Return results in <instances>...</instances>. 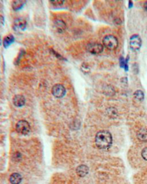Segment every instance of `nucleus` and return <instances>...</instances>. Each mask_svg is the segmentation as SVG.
<instances>
[{
    "mask_svg": "<svg viewBox=\"0 0 147 184\" xmlns=\"http://www.w3.org/2000/svg\"><path fill=\"white\" fill-rule=\"evenodd\" d=\"M144 99V94L141 90H137L134 93V100L137 102H142Z\"/></svg>",
    "mask_w": 147,
    "mask_h": 184,
    "instance_id": "nucleus-14",
    "label": "nucleus"
},
{
    "mask_svg": "<svg viewBox=\"0 0 147 184\" xmlns=\"http://www.w3.org/2000/svg\"><path fill=\"white\" fill-rule=\"evenodd\" d=\"M141 44H142V41H141V37L138 35L135 34L131 36L130 40H129V46L132 50L137 51V50L140 49Z\"/></svg>",
    "mask_w": 147,
    "mask_h": 184,
    "instance_id": "nucleus-4",
    "label": "nucleus"
},
{
    "mask_svg": "<svg viewBox=\"0 0 147 184\" xmlns=\"http://www.w3.org/2000/svg\"><path fill=\"white\" fill-rule=\"evenodd\" d=\"M51 2H52L54 5H62L63 3V1H51Z\"/></svg>",
    "mask_w": 147,
    "mask_h": 184,
    "instance_id": "nucleus-19",
    "label": "nucleus"
},
{
    "mask_svg": "<svg viewBox=\"0 0 147 184\" xmlns=\"http://www.w3.org/2000/svg\"><path fill=\"white\" fill-rule=\"evenodd\" d=\"M2 44V39H1V36H0V46H1Z\"/></svg>",
    "mask_w": 147,
    "mask_h": 184,
    "instance_id": "nucleus-22",
    "label": "nucleus"
},
{
    "mask_svg": "<svg viewBox=\"0 0 147 184\" xmlns=\"http://www.w3.org/2000/svg\"><path fill=\"white\" fill-rule=\"evenodd\" d=\"M13 102L15 106L22 107L25 105L26 100L25 97L22 96V95L18 94V95H15V96L13 97Z\"/></svg>",
    "mask_w": 147,
    "mask_h": 184,
    "instance_id": "nucleus-8",
    "label": "nucleus"
},
{
    "mask_svg": "<svg viewBox=\"0 0 147 184\" xmlns=\"http://www.w3.org/2000/svg\"><path fill=\"white\" fill-rule=\"evenodd\" d=\"M102 44L104 46H105L108 49L114 50L119 46V41L113 35H108L103 39Z\"/></svg>",
    "mask_w": 147,
    "mask_h": 184,
    "instance_id": "nucleus-2",
    "label": "nucleus"
},
{
    "mask_svg": "<svg viewBox=\"0 0 147 184\" xmlns=\"http://www.w3.org/2000/svg\"><path fill=\"white\" fill-rule=\"evenodd\" d=\"M15 130L20 134L27 135L30 132V125L27 121L20 120L15 125Z\"/></svg>",
    "mask_w": 147,
    "mask_h": 184,
    "instance_id": "nucleus-3",
    "label": "nucleus"
},
{
    "mask_svg": "<svg viewBox=\"0 0 147 184\" xmlns=\"http://www.w3.org/2000/svg\"><path fill=\"white\" fill-rule=\"evenodd\" d=\"M22 175L18 173H13L10 177V182L12 184H19L22 182Z\"/></svg>",
    "mask_w": 147,
    "mask_h": 184,
    "instance_id": "nucleus-11",
    "label": "nucleus"
},
{
    "mask_svg": "<svg viewBox=\"0 0 147 184\" xmlns=\"http://www.w3.org/2000/svg\"><path fill=\"white\" fill-rule=\"evenodd\" d=\"M120 66L122 67H124V66H125V60H124L122 57L120 58Z\"/></svg>",
    "mask_w": 147,
    "mask_h": 184,
    "instance_id": "nucleus-18",
    "label": "nucleus"
},
{
    "mask_svg": "<svg viewBox=\"0 0 147 184\" xmlns=\"http://www.w3.org/2000/svg\"><path fill=\"white\" fill-rule=\"evenodd\" d=\"M55 27L58 32H63L66 29V24L63 20L57 19L55 21Z\"/></svg>",
    "mask_w": 147,
    "mask_h": 184,
    "instance_id": "nucleus-9",
    "label": "nucleus"
},
{
    "mask_svg": "<svg viewBox=\"0 0 147 184\" xmlns=\"http://www.w3.org/2000/svg\"><path fill=\"white\" fill-rule=\"evenodd\" d=\"M143 6H144V8H145V10H146L147 11V1L146 2H145V3H144V5H143Z\"/></svg>",
    "mask_w": 147,
    "mask_h": 184,
    "instance_id": "nucleus-21",
    "label": "nucleus"
},
{
    "mask_svg": "<svg viewBox=\"0 0 147 184\" xmlns=\"http://www.w3.org/2000/svg\"><path fill=\"white\" fill-rule=\"evenodd\" d=\"M103 49V45L99 43H91V44H88L87 46L88 51L93 55H98V54L102 53Z\"/></svg>",
    "mask_w": 147,
    "mask_h": 184,
    "instance_id": "nucleus-6",
    "label": "nucleus"
},
{
    "mask_svg": "<svg viewBox=\"0 0 147 184\" xmlns=\"http://www.w3.org/2000/svg\"><path fill=\"white\" fill-rule=\"evenodd\" d=\"M113 138L110 132L102 131L98 132L95 137V143L101 150H108L112 145Z\"/></svg>",
    "mask_w": 147,
    "mask_h": 184,
    "instance_id": "nucleus-1",
    "label": "nucleus"
},
{
    "mask_svg": "<svg viewBox=\"0 0 147 184\" xmlns=\"http://www.w3.org/2000/svg\"><path fill=\"white\" fill-rule=\"evenodd\" d=\"M141 155H142L143 158L144 159V160L147 161V147H145L142 150V152H141Z\"/></svg>",
    "mask_w": 147,
    "mask_h": 184,
    "instance_id": "nucleus-17",
    "label": "nucleus"
},
{
    "mask_svg": "<svg viewBox=\"0 0 147 184\" xmlns=\"http://www.w3.org/2000/svg\"><path fill=\"white\" fill-rule=\"evenodd\" d=\"M25 1H22V0H18V1H13L12 6L14 10H20L22 7L24 6L25 4Z\"/></svg>",
    "mask_w": 147,
    "mask_h": 184,
    "instance_id": "nucleus-15",
    "label": "nucleus"
},
{
    "mask_svg": "<svg viewBox=\"0 0 147 184\" xmlns=\"http://www.w3.org/2000/svg\"><path fill=\"white\" fill-rule=\"evenodd\" d=\"M4 18H3V16H2V15H0V27H2V26H3V24H4Z\"/></svg>",
    "mask_w": 147,
    "mask_h": 184,
    "instance_id": "nucleus-20",
    "label": "nucleus"
},
{
    "mask_svg": "<svg viewBox=\"0 0 147 184\" xmlns=\"http://www.w3.org/2000/svg\"><path fill=\"white\" fill-rule=\"evenodd\" d=\"M27 27V22L25 19L22 18L16 19L13 22V28L16 32H22L26 29Z\"/></svg>",
    "mask_w": 147,
    "mask_h": 184,
    "instance_id": "nucleus-7",
    "label": "nucleus"
},
{
    "mask_svg": "<svg viewBox=\"0 0 147 184\" xmlns=\"http://www.w3.org/2000/svg\"><path fill=\"white\" fill-rule=\"evenodd\" d=\"M138 138L141 141H147V129L145 128H141L138 131L137 133Z\"/></svg>",
    "mask_w": 147,
    "mask_h": 184,
    "instance_id": "nucleus-12",
    "label": "nucleus"
},
{
    "mask_svg": "<svg viewBox=\"0 0 147 184\" xmlns=\"http://www.w3.org/2000/svg\"><path fill=\"white\" fill-rule=\"evenodd\" d=\"M81 69H82V72H85V73L89 72V71H90L89 66H88V64H86V63H82V66H81Z\"/></svg>",
    "mask_w": 147,
    "mask_h": 184,
    "instance_id": "nucleus-16",
    "label": "nucleus"
},
{
    "mask_svg": "<svg viewBox=\"0 0 147 184\" xmlns=\"http://www.w3.org/2000/svg\"><path fill=\"white\" fill-rule=\"evenodd\" d=\"M52 93L53 96L56 97V98H62V97L65 96V93H66V90H65V88L64 87L63 85L56 84L52 87Z\"/></svg>",
    "mask_w": 147,
    "mask_h": 184,
    "instance_id": "nucleus-5",
    "label": "nucleus"
},
{
    "mask_svg": "<svg viewBox=\"0 0 147 184\" xmlns=\"http://www.w3.org/2000/svg\"><path fill=\"white\" fill-rule=\"evenodd\" d=\"M14 37L13 35H8L3 40V46L5 48H8L10 45H11L14 42Z\"/></svg>",
    "mask_w": 147,
    "mask_h": 184,
    "instance_id": "nucleus-13",
    "label": "nucleus"
},
{
    "mask_svg": "<svg viewBox=\"0 0 147 184\" xmlns=\"http://www.w3.org/2000/svg\"><path fill=\"white\" fill-rule=\"evenodd\" d=\"M89 169L86 165L82 164L79 165L78 167L77 168V174L79 175V177H85L88 175Z\"/></svg>",
    "mask_w": 147,
    "mask_h": 184,
    "instance_id": "nucleus-10",
    "label": "nucleus"
}]
</instances>
